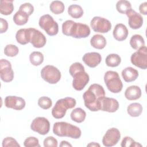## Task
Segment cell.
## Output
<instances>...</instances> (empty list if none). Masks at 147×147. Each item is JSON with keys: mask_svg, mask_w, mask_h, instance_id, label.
I'll list each match as a JSON object with an SVG mask.
<instances>
[{"mask_svg": "<svg viewBox=\"0 0 147 147\" xmlns=\"http://www.w3.org/2000/svg\"><path fill=\"white\" fill-rule=\"evenodd\" d=\"M38 105L42 109H49L52 105V102L51 98L47 96H41L38 100Z\"/></svg>", "mask_w": 147, "mask_h": 147, "instance_id": "cell-35", "label": "cell"}, {"mask_svg": "<svg viewBox=\"0 0 147 147\" xmlns=\"http://www.w3.org/2000/svg\"><path fill=\"white\" fill-rule=\"evenodd\" d=\"M91 45L94 48L98 49H103L106 45L107 42L105 37L99 34L94 35L90 40Z\"/></svg>", "mask_w": 147, "mask_h": 147, "instance_id": "cell-22", "label": "cell"}, {"mask_svg": "<svg viewBox=\"0 0 147 147\" xmlns=\"http://www.w3.org/2000/svg\"><path fill=\"white\" fill-rule=\"evenodd\" d=\"M60 146L64 147V146H72V145L70 144L69 142H68L66 141H62L60 144Z\"/></svg>", "mask_w": 147, "mask_h": 147, "instance_id": "cell-43", "label": "cell"}, {"mask_svg": "<svg viewBox=\"0 0 147 147\" xmlns=\"http://www.w3.org/2000/svg\"><path fill=\"white\" fill-rule=\"evenodd\" d=\"M142 106L139 103H133L127 107V112L129 115L133 117L140 116L142 112Z\"/></svg>", "mask_w": 147, "mask_h": 147, "instance_id": "cell-25", "label": "cell"}, {"mask_svg": "<svg viewBox=\"0 0 147 147\" xmlns=\"http://www.w3.org/2000/svg\"><path fill=\"white\" fill-rule=\"evenodd\" d=\"M0 76L1 80L5 82H11L14 78L11 63L6 59H2L0 60Z\"/></svg>", "mask_w": 147, "mask_h": 147, "instance_id": "cell-14", "label": "cell"}, {"mask_svg": "<svg viewBox=\"0 0 147 147\" xmlns=\"http://www.w3.org/2000/svg\"><path fill=\"white\" fill-rule=\"evenodd\" d=\"M119 108L118 100L113 98L102 97L99 100V110L109 113L115 112Z\"/></svg>", "mask_w": 147, "mask_h": 147, "instance_id": "cell-15", "label": "cell"}, {"mask_svg": "<svg viewBox=\"0 0 147 147\" xmlns=\"http://www.w3.org/2000/svg\"><path fill=\"white\" fill-rule=\"evenodd\" d=\"M104 81L107 89L113 93H119L122 90V82L116 71H107L104 75Z\"/></svg>", "mask_w": 147, "mask_h": 147, "instance_id": "cell-5", "label": "cell"}, {"mask_svg": "<svg viewBox=\"0 0 147 147\" xmlns=\"http://www.w3.org/2000/svg\"><path fill=\"white\" fill-rule=\"evenodd\" d=\"M126 14L128 17V24L130 28L133 29H138L142 26L143 18L140 13L131 9L126 13Z\"/></svg>", "mask_w": 147, "mask_h": 147, "instance_id": "cell-16", "label": "cell"}, {"mask_svg": "<svg viewBox=\"0 0 147 147\" xmlns=\"http://www.w3.org/2000/svg\"><path fill=\"white\" fill-rule=\"evenodd\" d=\"M0 24H1L0 33H3L6 32L8 29L7 21L2 18H0Z\"/></svg>", "mask_w": 147, "mask_h": 147, "instance_id": "cell-41", "label": "cell"}, {"mask_svg": "<svg viewBox=\"0 0 147 147\" xmlns=\"http://www.w3.org/2000/svg\"><path fill=\"white\" fill-rule=\"evenodd\" d=\"M53 132L59 137H67L74 139L79 138L82 134L79 127L66 122H55L53 126Z\"/></svg>", "mask_w": 147, "mask_h": 147, "instance_id": "cell-3", "label": "cell"}, {"mask_svg": "<svg viewBox=\"0 0 147 147\" xmlns=\"http://www.w3.org/2000/svg\"><path fill=\"white\" fill-rule=\"evenodd\" d=\"M49 9L53 13L59 14L64 11L65 6L63 2L60 1H54L51 3Z\"/></svg>", "mask_w": 147, "mask_h": 147, "instance_id": "cell-32", "label": "cell"}, {"mask_svg": "<svg viewBox=\"0 0 147 147\" xmlns=\"http://www.w3.org/2000/svg\"><path fill=\"white\" fill-rule=\"evenodd\" d=\"M123 80L126 82H131L137 79L138 76V72L137 69L131 67L123 69L121 73Z\"/></svg>", "mask_w": 147, "mask_h": 147, "instance_id": "cell-21", "label": "cell"}, {"mask_svg": "<svg viewBox=\"0 0 147 147\" xmlns=\"http://www.w3.org/2000/svg\"><path fill=\"white\" fill-rule=\"evenodd\" d=\"M121 62V58L118 54L111 53L107 55L105 63L108 67H115L118 66Z\"/></svg>", "mask_w": 147, "mask_h": 147, "instance_id": "cell-29", "label": "cell"}, {"mask_svg": "<svg viewBox=\"0 0 147 147\" xmlns=\"http://www.w3.org/2000/svg\"><path fill=\"white\" fill-rule=\"evenodd\" d=\"M40 27L44 30L49 36H55L59 32V25L49 14L42 16L38 21Z\"/></svg>", "mask_w": 147, "mask_h": 147, "instance_id": "cell-6", "label": "cell"}, {"mask_svg": "<svg viewBox=\"0 0 147 147\" xmlns=\"http://www.w3.org/2000/svg\"><path fill=\"white\" fill-rule=\"evenodd\" d=\"M139 10H140V12L141 14H142L144 15L147 14V3H146V2L142 3L140 5Z\"/></svg>", "mask_w": 147, "mask_h": 147, "instance_id": "cell-42", "label": "cell"}, {"mask_svg": "<svg viewBox=\"0 0 147 147\" xmlns=\"http://www.w3.org/2000/svg\"><path fill=\"white\" fill-rule=\"evenodd\" d=\"M19 52L18 48L13 44H8L4 48V53L8 57H14Z\"/></svg>", "mask_w": 147, "mask_h": 147, "instance_id": "cell-34", "label": "cell"}, {"mask_svg": "<svg viewBox=\"0 0 147 147\" xmlns=\"http://www.w3.org/2000/svg\"><path fill=\"white\" fill-rule=\"evenodd\" d=\"M29 60L32 65L38 66L42 63L44 61V56L40 52L34 51L30 54Z\"/></svg>", "mask_w": 147, "mask_h": 147, "instance_id": "cell-30", "label": "cell"}, {"mask_svg": "<svg viewBox=\"0 0 147 147\" xmlns=\"http://www.w3.org/2000/svg\"><path fill=\"white\" fill-rule=\"evenodd\" d=\"M104 96L105 91L103 87L99 84H92L83 95L84 105L91 111H98L100 110V99Z\"/></svg>", "mask_w": 147, "mask_h": 147, "instance_id": "cell-1", "label": "cell"}, {"mask_svg": "<svg viewBox=\"0 0 147 147\" xmlns=\"http://www.w3.org/2000/svg\"><path fill=\"white\" fill-rule=\"evenodd\" d=\"M2 146L7 147V146H16L20 147V144L17 142L16 140L11 137H7L3 140L2 141Z\"/></svg>", "mask_w": 147, "mask_h": 147, "instance_id": "cell-38", "label": "cell"}, {"mask_svg": "<svg viewBox=\"0 0 147 147\" xmlns=\"http://www.w3.org/2000/svg\"><path fill=\"white\" fill-rule=\"evenodd\" d=\"M141 90L137 86H131L128 87L125 92V98L129 100H137L141 96Z\"/></svg>", "mask_w": 147, "mask_h": 147, "instance_id": "cell-20", "label": "cell"}, {"mask_svg": "<svg viewBox=\"0 0 147 147\" xmlns=\"http://www.w3.org/2000/svg\"><path fill=\"white\" fill-rule=\"evenodd\" d=\"M29 19V16L24 12L18 10L13 16V21L17 25H24L26 24Z\"/></svg>", "mask_w": 147, "mask_h": 147, "instance_id": "cell-28", "label": "cell"}, {"mask_svg": "<svg viewBox=\"0 0 147 147\" xmlns=\"http://www.w3.org/2000/svg\"><path fill=\"white\" fill-rule=\"evenodd\" d=\"M120 138L119 130L115 127H112L106 131L102 138V144L105 146H113L118 142Z\"/></svg>", "mask_w": 147, "mask_h": 147, "instance_id": "cell-13", "label": "cell"}, {"mask_svg": "<svg viewBox=\"0 0 147 147\" xmlns=\"http://www.w3.org/2000/svg\"><path fill=\"white\" fill-rule=\"evenodd\" d=\"M27 29L29 42L34 47L40 48L45 46L47 42V38L42 33L32 28H29Z\"/></svg>", "mask_w": 147, "mask_h": 147, "instance_id": "cell-9", "label": "cell"}, {"mask_svg": "<svg viewBox=\"0 0 147 147\" xmlns=\"http://www.w3.org/2000/svg\"><path fill=\"white\" fill-rule=\"evenodd\" d=\"M41 76L48 83L56 84L61 79V72L56 67L52 65H47L42 68Z\"/></svg>", "mask_w": 147, "mask_h": 147, "instance_id": "cell-7", "label": "cell"}, {"mask_svg": "<svg viewBox=\"0 0 147 147\" xmlns=\"http://www.w3.org/2000/svg\"><path fill=\"white\" fill-rule=\"evenodd\" d=\"M90 25L94 32L101 33H107L111 28V23L109 20L99 16L92 18Z\"/></svg>", "mask_w": 147, "mask_h": 147, "instance_id": "cell-11", "label": "cell"}, {"mask_svg": "<svg viewBox=\"0 0 147 147\" xmlns=\"http://www.w3.org/2000/svg\"><path fill=\"white\" fill-rule=\"evenodd\" d=\"M16 38L18 43L21 45H25L29 43L28 37V29H19L16 34Z\"/></svg>", "mask_w": 147, "mask_h": 147, "instance_id": "cell-31", "label": "cell"}, {"mask_svg": "<svg viewBox=\"0 0 147 147\" xmlns=\"http://www.w3.org/2000/svg\"><path fill=\"white\" fill-rule=\"evenodd\" d=\"M82 60L87 66L91 68H94L100 64L102 60V57L100 53L98 52H88L83 55Z\"/></svg>", "mask_w": 147, "mask_h": 147, "instance_id": "cell-18", "label": "cell"}, {"mask_svg": "<svg viewBox=\"0 0 147 147\" xmlns=\"http://www.w3.org/2000/svg\"><path fill=\"white\" fill-rule=\"evenodd\" d=\"M73 77L72 86L77 91L82 90L90 80L88 74L85 72L84 68L70 73Z\"/></svg>", "mask_w": 147, "mask_h": 147, "instance_id": "cell-8", "label": "cell"}, {"mask_svg": "<svg viewBox=\"0 0 147 147\" xmlns=\"http://www.w3.org/2000/svg\"><path fill=\"white\" fill-rule=\"evenodd\" d=\"M25 100L17 96H7L5 99V105L6 107L16 110H21L25 106Z\"/></svg>", "mask_w": 147, "mask_h": 147, "instance_id": "cell-17", "label": "cell"}, {"mask_svg": "<svg viewBox=\"0 0 147 147\" xmlns=\"http://www.w3.org/2000/svg\"><path fill=\"white\" fill-rule=\"evenodd\" d=\"M87 146H100V145L99 144H98V143H96V142H91V143H90V144H88V145H87Z\"/></svg>", "mask_w": 147, "mask_h": 147, "instance_id": "cell-44", "label": "cell"}, {"mask_svg": "<svg viewBox=\"0 0 147 147\" xmlns=\"http://www.w3.org/2000/svg\"><path fill=\"white\" fill-rule=\"evenodd\" d=\"M43 144L45 147H57L58 142L55 138L52 136H49L44 139Z\"/></svg>", "mask_w": 147, "mask_h": 147, "instance_id": "cell-40", "label": "cell"}, {"mask_svg": "<svg viewBox=\"0 0 147 147\" xmlns=\"http://www.w3.org/2000/svg\"><path fill=\"white\" fill-rule=\"evenodd\" d=\"M130 45L133 49L138 50L145 46V41L141 35L134 34L130 40Z\"/></svg>", "mask_w": 147, "mask_h": 147, "instance_id": "cell-26", "label": "cell"}, {"mask_svg": "<svg viewBox=\"0 0 147 147\" xmlns=\"http://www.w3.org/2000/svg\"><path fill=\"white\" fill-rule=\"evenodd\" d=\"M19 10L24 12L29 16L33 13L34 7L31 3L27 2L21 5L19 7Z\"/></svg>", "mask_w": 147, "mask_h": 147, "instance_id": "cell-39", "label": "cell"}, {"mask_svg": "<svg viewBox=\"0 0 147 147\" xmlns=\"http://www.w3.org/2000/svg\"><path fill=\"white\" fill-rule=\"evenodd\" d=\"M62 32L67 36L82 38H86L90 34V29L86 24L67 20L62 24Z\"/></svg>", "mask_w": 147, "mask_h": 147, "instance_id": "cell-2", "label": "cell"}, {"mask_svg": "<svg viewBox=\"0 0 147 147\" xmlns=\"http://www.w3.org/2000/svg\"><path fill=\"white\" fill-rule=\"evenodd\" d=\"M122 147H134V146H142V145L134 141V140L130 137H125L121 144Z\"/></svg>", "mask_w": 147, "mask_h": 147, "instance_id": "cell-36", "label": "cell"}, {"mask_svg": "<svg viewBox=\"0 0 147 147\" xmlns=\"http://www.w3.org/2000/svg\"><path fill=\"white\" fill-rule=\"evenodd\" d=\"M68 13L74 18H79L83 15V10L80 5L72 4L68 7Z\"/></svg>", "mask_w": 147, "mask_h": 147, "instance_id": "cell-27", "label": "cell"}, {"mask_svg": "<svg viewBox=\"0 0 147 147\" xmlns=\"http://www.w3.org/2000/svg\"><path fill=\"white\" fill-rule=\"evenodd\" d=\"M14 10L13 1L1 0L0 1V13L2 15L7 16L11 14Z\"/></svg>", "mask_w": 147, "mask_h": 147, "instance_id": "cell-24", "label": "cell"}, {"mask_svg": "<svg viewBox=\"0 0 147 147\" xmlns=\"http://www.w3.org/2000/svg\"><path fill=\"white\" fill-rule=\"evenodd\" d=\"M71 119L77 123L83 122L86 117V113L84 110L82 108L78 107L74 109L71 113Z\"/></svg>", "mask_w": 147, "mask_h": 147, "instance_id": "cell-23", "label": "cell"}, {"mask_svg": "<svg viewBox=\"0 0 147 147\" xmlns=\"http://www.w3.org/2000/svg\"><path fill=\"white\" fill-rule=\"evenodd\" d=\"M30 129L41 135H45L49 131L50 122L45 117H38L33 120Z\"/></svg>", "mask_w": 147, "mask_h": 147, "instance_id": "cell-12", "label": "cell"}, {"mask_svg": "<svg viewBox=\"0 0 147 147\" xmlns=\"http://www.w3.org/2000/svg\"><path fill=\"white\" fill-rule=\"evenodd\" d=\"M113 34L114 38L119 41H122L126 39L128 36V30L126 26L123 24H118L115 25Z\"/></svg>", "mask_w": 147, "mask_h": 147, "instance_id": "cell-19", "label": "cell"}, {"mask_svg": "<svg viewBox=\"0 0 147 147\" xmlns=\"http://www.w3.org/2000/svg\"><path fill=\"white\" fill-rule=\"evenodd\" d=\"M76 103L75 99L71 97H66L59 99L52 110V115L56 119L63 118L67 109L74 108Z\"/></svg>", "mask_w": 147, "mask_h": 147, "instance_id": "cell-4", "label": "cell"}, {"mask_svg": "<svg viewBox=\"0 0 147 147\" xmlns=\"http://www.w3.org/2000/svg\"><path fill=\"white\" fill-rule=\"evenodd\" d=\"M131 63L135 66L146 69L147 68V48L145 46L133 53L130 57Z\"/></svg>", "mask_w": 147, "mask_h": 147, "instance_id": "cell-10", "label": "cell"}, {"mask_svg": "<svg viewBox=\"0 0 147 147\" xmlns=\"http://www.w3.org/2000/svg\"><path fill=\"white\" fill-rule=\"evenodd\" d=\"M24 145L25 147H40L38 140L34 137H29L26 138L24 142Z\"/></svg>", "mask_w": 147, "mask_h": 147, "instance_id": "cell-37", "label": "cell"}, {"mask_svg": "<svg viewBox=\"0 0 147 147\" xmlns=\"http://www.w3.org/2000/svg\"><path fill=\"white\" fill-rule=\"evenodd\" d=\"M116 9L119 13L126 14L128 10L131 9V5L128 1L120 0L116 3Z\"/></svg>", "mask_w": 147, "mask_h": 147, "instance_id": "cell-33", "label": "cell"}]
</instances>
